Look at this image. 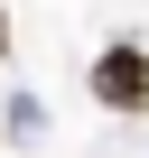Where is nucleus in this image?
<instances>
[{
	"label": "nucleus",
	"mask_w": 149,
	"mask_h": 158,
	"mask_svg": "<svg viewBox=\"0 0 149 158\" xmlns=\"http://www.w3.org/2000/svg\"><path fill=\"white\" fill-rule=\"evenodd\" d=\"M93 102L103 112H149V47H103L93 56Z\"/></svg>",
	"instance_id": "f257e3e1"
},
{
	"label": "nucleus",
	"mask_w": 149,
	"mask_h": 158,
	"mask_svg": "<svg viewBox=\"0 0 149 158\" xmlns=\"http://www.w3.org/2000/svg\"><path fill=\"white\" fill-rule=\"evenodd\" d=\"M0 47H10V19H0Z\"/></svg>",
	"instance_id": "f03ea898"
}]
</instances>
